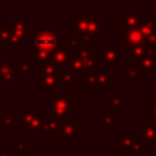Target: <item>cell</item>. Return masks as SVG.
Wrapping results in <instances>:
<instances>
[{
  "instance_id": "6da1fadb",
  "label": "cell",
  "mask_w": 156,
  "mask_h": 156,
  "mask_svg": "<svg viewBox=\"0 0 156 156\" xmlns=\"http://www.w3.org/2000/svg\"><path fill=\"white\" fill-rule=\"evenodd\" d=\"M41 29L43 30L38 32L34 37L33 60H48L54 52L62 49V38L58 37L48 26H41Z\"/></svg>"
},
{
  "instance_id": "7a4b0ae2",
  "label": "cell",
  "mask_w": 156,
  "mask_h": 156,
  "mask_svg": "<svg viewBox=\"0 0 156 156\" xmlns=\"http://www.w3.org/2000/svg\"><path fill=\"white\" fill-rule=\"evenodd\" d=\"M145 36L138 30V27H127L122 32H119V41L126 47L127 49L129 48H134L137 45H141V44L145 43Z\"/></svg>"
},
{
  "instance_id": "3957f363",
  "label": "cell",
  "mask_w": 156,
  "mask_h": 156,
  "mask_svg": "<svg viewBox=\"0 0 156 156\" xmlns=\"http://www.w3.org/2000/svg\"><path fill=\"white\" fill-rule=\"evenodd\" d=\"M74 105H76V103H74V100L70 99L67 93L60 94L59 97H55L52 101V114L59 119H63L67 112L74 111Z\"/></svg>"
},
{
  "instance_id": "277c9868",
  "label": "cell",
  "mask_w": 156,
  "mask_h": 156,
  "mask_svg": "<svg viewBox=\"0 0 156 156\" xmlns=\"http://www.w3.org/2000/svg\"><path fill=\"white\" fill-rule=\"evenodd\" d=\"M119 59V52L116 49H114V47L111 44H108L107 48L103 49V55H101V63H104V66L107 69H111L115 60Z\"/></svg>"
},
{
  "instance_id": "5b68a950",
  "label": "cell",
  "mask_w": 156,
  "mask_h": 156,
  "mask_svg": "<svg viewBox=\"0 0 156 156\" xmlns=\"http://www.w3.org/2000/svg\"><path fill=\"white\" fill-rule=\"evenodd\" d=\"M58 123H59L60 129H62V134L63 136H74L77 130L81 129V126H78L73 118H71V119L70 118L59 119V121H58Z\"/></svg>"
},
{
  "instance_id": "8992f818",
  "label": "cell",
  "mask_w": 156,
  "mask_h": 156,
  "mask_svg": "<svg viewBox=\"0 0 156 156\" xmlns=\"http://www.w3.org/2000/svg\"><path fill=\"white\" fill-rule=\"evenodd\" d=\"M88 23H89V19H88V14H82L80 18L74 22V25H70V30L73 32H77V36H82L83 33H86V29H88Z\"/></svg>"
},
{
  "instance_id": "52a82bcc",
  "label": "cell",
  "mask_w": 156,
  "mask_h": 156,
  "mask_svg": "<svg viewBox=\"0 0 156 156\" xmlns=\"http://www.w3.org/2000/svg\"><path fill=\"white\" fill-rule=\"evenodd\" d=\"M137 27H138V30H140V32L143 33V34L145 36V38H147L155 30V27H154V19H149V18L138 19Z\"/></svg>"
},
{
  "instance_id": "ba28073f",
  "label": "cell",
  "mask_w": 156,
  "mask_h": 156,
  "mask_svg": "<svg viewBox=\"0 0 156 156\" xmlns=\"http://www.w3.org/2000/svg\"><path fill=\"white\" fill-rule=\"evenodd\" d=\"M138 137L144 138V140L149 141V143H154L156 140V127L152 125H147L143 130L138 132Z\"/></svg>"
},
{
  "instance_id": "9c48e42d",
  "label": "cell",
  "mask_w": 156,
  "mask_h": 156,
  "mask_svg": "<svg viewBox=\"0 0 156 156\" xmlns=\"http://www.w3.org/2000/svg\"><path fill=\"white\" fill-rule=\"evenodd\" d=\"M155 59H156L155 55H145V56L141 59L140 66H141V69L145 71V74H152L154 73Z\"/></svg>"
},
{
  "instance_id": "30bf717a",
  "label": "cell",
  "mask_w": 156,
  "mask_h": 156,
  "mask_svg": "<svg viewBox=\"0 0 156 156\" xmlns=\"http://www.w3.org/2000/svg\"><path fill=\"white\" fill-rule=\"evenodd\" d=\"M119 23H121V25L126 23L127 27H136V26H137V23H138L137 14H134V12H126V14H125V18L119 19Z\"/></svg>"
},
{
  "instance_id": "8fae6325",
  "label": "cell",
  "mask_w": 156,
  "mask_h": 156,
  "mask_svg": "<svg viewBox=\"0 0 156 156\" xmlns=\"http://www.w3.org/2000/svg\"><path fill=\"white\" fill-rule=\"evenodd\" d=\"M54 62L52 63H55V65H66V63L69 62V59H70V55H69V52L67 51H62V49H59V51H56L54 55Z\"/></svg>"
},
{
  "instance_id": "7c38bea8",
  "label": "cell",
  "mask_w": 156,
  "mask_h": 156,
  "mask_svg": "<svg viewBox=\"0 0 156 156\" xmlns=\"http://www.w3.org/2000/svg\"><path fill=\"white\" fill-rule=\"evenodd\" d=\"M100 116H101L103 123L105 125V127H107L108 130H111L115 125H118V122H119L118 118H115L114 115H111V114H108V112H101Z\"/></svg>"
},
{
  "instance_id": "4fadbf2b",
  "label": "cell",
  "mask_w": 156,
  "mask_h": 156,
  "mask_svg": "<svg viewBox=\"0 0 156 156\" xmlns=\"http://www.w3.org/2000/svg\"><path fill=\"white\" fill-rule=\"evenodd\" d=\"M134 140H136V138L132 137V133L126 132L123 137L119 138V148H121V149H130V148H132V144L134 143Z\"/></svg>"
},
{
  "instance_id": "5bb4252c",
  "label": "cell",
  "mask_w": 156,
  "mask_h": 156,
  "mask_svg": "<svg viewBox=\"0 0 156 156\" xmlns=\"http://www.w3.org/2000/svg\"><path fill=\"white\" fill-rule=\"evenodd\" d=\"M147 51V44H141V45H137L133 48V56H132V62H136L138 59H143L144 55H145Z\"/></svg>"
},
{
  "instance_id": "9a60e30c",
  "label": "cell",
  "mask_w": 156,
  "mask_h": 156,
  "mask_svg": "<svg viewBox=\"0 0 156 156\" xmlns=\"http://www.w3.org/2000/svg\"><path fill=\"white\" fill-rule=\"evenodd\" d=\"M99 30H100V21H99V19L89 21L88 29H86V33H88V34H90L92 37H94V36L99 33Z\"/></svg>"
},
{
  "instance_id": "2e32d148",
  "label": "cell",
  "mask_w": 156,
  "mask_h": 156,
  "mask_svg": "<svg viewBox=\"0 0 156 156\" xmlns=\"http://www.w3.org/2000/svg\"><path fill=\"white\" fill-rule=\"evenodd\" d=\"M69 44H70L71 48H76V49H78V51H81V49H85V48H86V44L83 43L82 38H81L80 36H77V37H74V38H70Z\"/></svg>"
},
{
  "instance_id": "e0dca14e",
  "label": "cell",
  "mask_w": 156,
  "mask_h": 156,
  "mask_svg": "<svg viewBox=\"0 0 156 156\" xmlns=\"http://www.w3.org/2000/svg\"><path fill=\"white\" fill-rule=\"evenodd\" d=\"M107 104L108 105H112V111H115V112H116V111H119V107H121V105H123V100H122L119 96H114L111 100H108Z\"/></svg>"
},
{
  "instance_id": "ac0fdd59",
  "label": "cell",
  "mask_w": 156,
  "mask_h": 156,
  "mask_svg": "<svg viewBox=\"0 0 156 156\" xmlns=\"http://www.w3.org/2000/svg\"><path fill=\"white\" fill-rule=\"evenodd\" d=\"M130 151H132L133 155H143L144 154V145L137 140V138H136L134 143L132 144V148H130Z\"/></svg>"
},
{
  "instance_id": "d6986e66",
  "label": "cell",
  "mask_w": 156,
  "mask_h": 156,
  "mask_svg": "<svg viewBox=\"0 0 156 156\" xmlns=\"http://www.w3.org/2000/svg\"><path fill=\"white\" fill-rule=\"evenodd\" d=\"M111 80H112V76L107 74V71L101 69V70H100V76H97V83H99V85H105L107 81H111Z\"/></svg>"
},
{
  "instance_id": "ffe728a7",
  "label": "cell",
  "mask_w": 156,
  "mask_h": 156,
  "mask_svg": "<svg viewBox=\"0 0 156 156\" xmlns=\"http://www.w3.org/2000/svg\"><path fill=\"white\" fill-rule=\"evenodd\" d=\"M138 77V71L136 70V69H129V70H126V74H125V78H126L127 81H132V80H136V78Z\"/></svg>"
},
{
  "instance_id": "44dd1931",
  "label": "cell",
  "mask_w": 156,
  "mask_h": 156,
  "mask_svg": "<svg viewBox=\"0 0 156 156\" xmlns=\"http://www.w3.org/2000/svg\"><path fill=\"white\" fill-rule=\"evenodd\" d=\"M147 43L155 47V44H156V30H154V32H152L151 34H149L148 37H147Z\"/></svg>"
},
{
  "instance_id": "7402d4cb",
  "label": "cell",
  "mask_w": 156,
  "mask_h": 156,
  "mask_svg": "<svg viewBox=\"0 0 156 156\" xmlns=\"http://www.w3.org/2000/svg\"><path fill=\"white\" fill-rule=\"evenodd\" d=\"M151 115L154 116L156 121V100H152L151 101Z\"/></svg>"
},
{
  "instance_id": "603a6c76",
  "label": "cell",
  "mask_w": 156,
  "mask_h": 156,
  "mask_svg": "<svg viewBox=\"0 0 156 156\" xmlns=\"http://www.w3.org/2000/svg\"><path fill=\"white\" fill-rule=\"evenodd\" d=\"M21 69H22L23 71H26V73H29V70H30V69H29V65H26V63H22V65H21Z\"/></svg>"
},
{
  "instance_id": "cb8c5ba5",
  "label": "cell",
  "mask_w": 156,
  "mask_h": 156,
  "mask_svg": "<svg viewBox=\"0 0 156 156\" xmlns=\"http://www.w3.org/2000/svg\"><path fill=\"white\" fill-rule=\"evenodd\" d=\"M154 27H155V30H156V19L154 21Z\"/></svg>"
},
{
  "instance_id": "d4e9b609",
  "label": "cell",
  "mask_w": 156,
  "mask_h": 156,
  "mask_svg": "<svg viewBox=\"0 0 156 156\" xmlns=\"http://www.w3.org/2000/svg\"><path fill=\"white\" fill-rule=\"evenodd\" d=\"M154 73H155V74H156V70H154Z\"/></svg>"
}]
</instances>
